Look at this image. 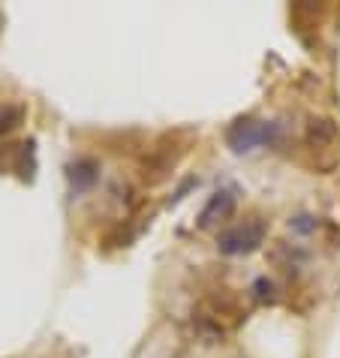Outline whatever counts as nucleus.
I'll use <instances>...</instances> for the list:
<instances>
[{
    "label": "nucleus",
    "instance_id": "f257e3e1",
    "mask_svg": "<svg viewBox=\"0 0 340 358\" xmlns=\"http://www.w3.org/2000/svg\"><path fill=\"white\" fill-rule=\"evenodd\" d=\"M277 124H265V121H235L232 127H229V133H226V142L232 151L238 154H247V151H253V148L259 145H271L277 142Z\"/></svg>",
    "mask_w": 340,
    "mask_h": 358
},
{
    "label": "nucleus",
    "instance_id": "7ed1b4c3",
    "mask_svg": "<svg viewBox=\"0 0 340 358\" xmlns=\"http://www.w3.org/2000/svg\"><path fill=\"white\" fill-rule=\"evenodd\" d=\"M229 211H232V196H229V193H217V196L211 199V205H208L205 211H202V220H199V226H211L217 214L226 217Z\"/></svg>",
    "mask_w": 340,
    "mask_h": 358
},
{
    "label": "nucleus",
    "instance_id": "f03ea898",
    "mask_svg": "<svg viewBox=\"0 0 340 358\" xmlns=\"http://www.w3.org/2000/svg\"><path fill=\"white\" fill-rule=\"evenodd\" d=\"M262 238H265V226L259 220H244V223H238L232 229H226V232L217 238V247H220V253H229V256L250 253V250H256V247L262 244Z\"/></svg>",
    "mask_w": 340,
    "mask_h": 358
}]
</instances>
